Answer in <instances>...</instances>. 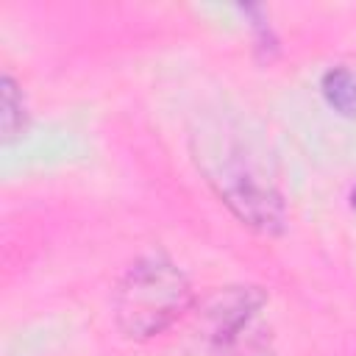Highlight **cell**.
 Masks as SVG:
<instances>
[{"label": "cell", "instance_id": "6da1fadb", "mask_svg": "<svg viewBox=\"0 0 356 356\" xmlns=\"http://www.w3.org/2000/svg\"><path fill=\"white\" fill-rule=\"evenodd\" d=\"M192 303L186 275L167 256H145L134 261L117 284L114 317L125 337L150 339L167 331Z\"/></svg>", "mask_w": 356, "mask_h": 356}, {"label": "cell", "instance_id": "7a4b0ae2", "mask_svg": "<svg viewBox=\"0 0 356 356\" xmlns=\"http://www.w3.org/2000/svg\"><path fill=\"white\" fill-rule=\"evenodd\" d=\"M203 172L236 220L261 234L284 231V197L267 170L253 159L248 145L236 139L214 142L203 156Z\"/></svg>", "mask_w": 356, "mask_h": 356}, {"label": "cell", "instance_id": "3957f363", "mask_svg": "<svg viewBox=\"0 0 356 356\" xmlns=\"http://www.w3.org/2000/svg\"><path fill=\"white\" fill-rule=\"evenodd\" d=\"M264 306V295L256 286H228L220 292L209 309V339L214 342L217 350H228L239 342V334L250 325L256 312Z\"/></svg>", "mask_w": 356, "mask_h": 356}, {"label": "cell", "instance_id": "277c9868", "mask_svg": "<svg viewBox=\"0 0 356 356\" xmlns=\"http://www.w3.org/2000/svg\"><path fill=\"white\" fill-rule=\"evenodd\" d=\"M320 92H323L325 103H328L337 114L356 120V72H350V70H345V67L328 70V72L323 75Z\"/></svg>", "mask_w": 356, "mask_h": 356}, {"label": "cell", "instance_id": "5b68a950", "mask_svg": "<svg viewBox=\"0 0 356 356\" xmlns=\"http://www.w3.org/2000/svg\"><path fill=\"white\" fill-rule=\"evenodd\" d=\"M0 89H3V139L11 142L25 128V100L11 75H3Z\"/></svg>", "mask_w": 356, "mask_h": 356}, {"label": "cell", "instance_id": "8992f818", "mask_svg": "<svg viewBox=\"0 0 356 356\" xmlns=\"http://www.w3.org/2000/svg\"><path fill=\"white\" fill-rule=\"evenodd\" d=\"M350 206L356 209V186H353V192H350Z\"/></svg>", "mask_w": 356, "mask_h": 356}]
</instances>
